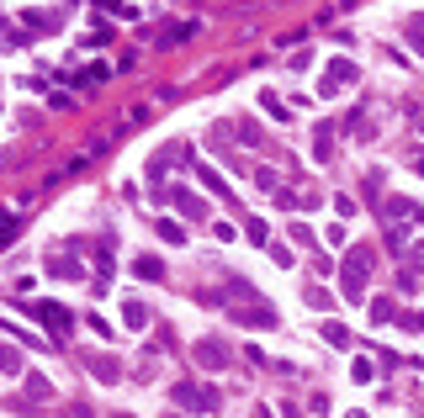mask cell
I'll list each match as a JSON object with an SVG mask.
<instances>
[{"label":"cell","instance_id":"6da1fadb","mask_svg":"<svg viewBox=\"0 0 424 418\" xmlns=\"http://www.w3.org/2000/svg\"><path fill=\"white\" fill-rule=\"evenodd\" d=\"M366 270H371V249H350V259H345V297H350V302L366 297V291H361Z\"/></svg>","mask_w":424,"mask_h":418},{"label":"cell","instance_id":"7a4b0ae2","mask_svg":"<svg viewBox=\"0 0 424 418\" xmlns=\"http://www.w3.org/2000/svg\"><path fill=\"white\" fill-rule=\"evenodd\" d=\"M175 397L191 402V408H207V413L218 408V392H212V387H175Z\"/></svg>","mask_w":424,"mask_h":418},{"label":"cell","instance_id":"3957f363","mask_svg":"<svg viewBox=\"0 0 424 418\" xmlns=\"http://www.w3.org/2000/svg\"><path fill=\"white\" fill-rule=\"evenodd\" d=\"M350 80H356V64H340V59H334V64H329V80H323V90H340V85H350Z\"/></svg>","mask_w":424,"mask_h":418},{"label":"cell","instance_id":"277c9868","mask_svg":"<svg viewBox=\"0 0 424 418\" xmlns=\"http://www.w3.org/2000/svg\"><path fill=\"white\" fill-rule=\"evenodd\" d=\"M323 339H329L334 350H350V328H345V323H323Z\"/></svg>","mask_w":424,"mask_h":418},{"label":"cell","instance_id":"5b68a950","mask_svg":"<svg viewBox=\"0 0 424 418\" xmlns=\"http://www.w3.org/2000/svg\"><path fill=\"white\" fill-rule=\"evenodd\" d=\"M197 355H202V365H223V360H228V350H223V344H202Z\"/></svg>","mask_w":424,"mask_h":418},{"label":"cell","instance_id":"8992f818","mask_svg":"<svg viewBox=\"0 0 424 418\" xmlns=\"http://www.w3.org/2000/svg\"><path fill=\"white\" fill-rule=\"evenodd\" d=\"M387 218H392V222H408V218H414V201H387Z\"/></svg>","mask_w":424,"mask_h":418},{"label":"cell","instance_id":"52a82bcc","mask_svg":"<svg viewBox=\"0 0 424 418\" xmlns=\"http://www.w3.org/2000/svg\"><path fill=\"white\" fill-rule=\"evenodd\" d=\"M175 201H181V212H191V218H202V201L191 196V191H175Z\"/></svg>","mask_w":424,"mask_h":418},{"label":"cell","instance_id":"ba28073f","mask_svg":"<svg viewBox=\"0 0 424 418\" xmlns=\"http://www.w3.org/2000/svg\"><path fill=\"white\" fill-rule=\"evenodd\" d=\"M138 276H143V280H160V276H164L160 259H138Z\"/></svg>","mask_w":424,"mask_h":418},{"label":"cell","instance_id":"9c48e42d","mask_svg":"<svg viewBox=\"0 0 424 418\" xmlns=\"http://www.w3.org/2000/svg\"><path fill=\"white\" fill-rule=\"evenodd\" d=\"M42 318L53 323V328H69V313H64V307H42Z\"/></svg>","mask_w":424,"mask_h":418},{"label":"cell","instance_id":"30bf717a","mask_svg":"<svg viewBox=\"0 0 424 418\" xmlns=\"http://www.w3.org/2000/svg\"><path fill=\"white\" fill-rule=\"evenodd\" d=\"M408 32H414V48H419V53H424V21H414Z\"/></svg>","mask_w":424,"mask_h":418},{"label":"cell","instance_id":"8fae6325","mask_svg":"<svg viewBox=\"0 0 424 418\" xmlns=\"http://www.w3.org/2000/svg\"><path fill=\"white\" fill-rule=\"evenodd\" d=\"M414 170H419V175H424V154H419V159H414Z\"/></svg>","mask_w":424,"mask_h":418}]
</instances>
